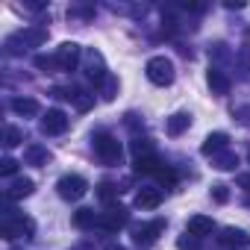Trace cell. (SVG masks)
I'll use <instances>...</instances> for the list:
<instances>
[{
	"mask_svg": "<svg viewBox=\"0 0 250 250\" xmlns=\"http://www.w3.org/2000/svg\"><path fill=\"white\" fill-rule=\"evenodd\" d=\"M145 71H147V80H150L153 85H171V83H174V62H171L168 56H153V59H147Z\"/></svg>",
	"mask_w": 250,
	"mask_h": 250,
	"instance_id": "obj_1",
	"label": "cell"
},
{
	"mask_svg": "<svg viewBox=\"0 0 250 250\" xmlns=\"http://www.w3.org/2000/svg\"><path fill=\"white\" fill-rule=\"evenodd\" d=\"M36 232V221L33 218H24V215H15V218H6L3 224H0V235H3V238H30Z\"/></svg>",
	"mask_w": 250,
	"mask_h": 250,
	"instance_id": "obj_2",
	"label": "cell"
},
{
	"mask_svg": "<svg viewBox=\"0 0 250 250\" xmlns=\"http://www.w3.org/2000/svg\"><path fill=\"white\" fill-rule=\"evenodd\" d=\"M94 153H97L106 165H118V162H121V145H118V139L109 136V133H97V136H94Z\"/></svg>",
	"mask_w": 250,
	"mask_h": 250,
	"instance_id": "obj_3",
	"label": "cell"
},
{
	"mask_svg": "<svg viewBox=\"0 0 250 250\" xmlns=\"http://www.w3.org/2000/svg\"><path fill=\"white\" fill-rule=\"evenodd\" d=\"M56 188H59V197H62V200H80V197L88 191V183H85L80 174H65V177L56 183Z\"/></svg>",
	"mask_w": 250,
	"mask_h": 250,
	"instance_id": "obj_4",
	"label": "cell"
},
{
	"mask_svg": "<svg viewBox=\"0 0 250 250\" xmlns=\"http://www.w3.org/2000/svg\"><path fill=\"white\" fill-rule=\"evenodd\" d=\"M68 115L62 112V109H47L44 112V118H42V133H47V136H62L65 130H68Z\"/></svg>",
	"mask_w": 250,
	"mask_h": 250,
	"instance_id": "obj_5",
	"label": "cell"
},
{
	"mask_svg": "<svg viewBox=\"0 0 250 250\" xmlns=\"http://www.w3.org/2000/svg\"><path fill=\"white\" fill-rule=\"evenodd\" d=\"M127 221H130V215H127V209H124V206H109V212H103L97 224L106 232H118L121 227H127Z\"/></svg>",
	"mask_w": 250,
	"mask_h": 250,
	"instance_id": "obj_6",
	"label": "cell"
},
{
	"mask_svg": "<svg viewBox=\"0 0 250 250\" xmlns=\"http://www.w3.org/2000/svg\"><path fill=\"white\" fill-rule=\"evenodd\" d=\"M56 62H59V71H74L77 62H80V44L65 42V44L56 50Z\"/></svg>",
	"mask_w": 250,
	"mask_h": 250,
	"instance_id": "obj_7",
	"label": "cell"
},
{
	"mask_svg": "<svg viewBox=\"0 0 250 250\" xmlns=\"http://www.w3.org/2000/svg\"><path fill=\"white\" fill-rule=\"evenodd\" d=\"M159 232H165V221L162 218H156V221H150L145 227H136V241L139 244H150V241L159 238Z\"/></svg>",
	"mask_w": 250,
	"mask_h": 250,
	"instance_id": "obj_8",
	"label": "cell"
},
{
	"mask_svg": "<svg viewBox=\"0 0 250 250\" xmlns=\"http://www.w3.org/2000/svg\"><path fill=\"white\" fill-rule=\"evenodd\" d=\"M218 238H221V244H224V247H238V250L250 244V235H247L244 229H235V227H227Z\"/></svg>",
	"mask_w": 250,
	"mask_h": 250,
	"instance_id": "obj_9",
	"label": "cell"
},
{
	"mask_svg": "<svg viewBox=\"0 0 250 250\" xmlns=\"http://www.w3.org/2000/svg\"><path fill=\"white\" fill-rule=\"evenodd\" d=\"M206 83H209V88H212V94H221V97H224V94H229V85H232V83H229V77H227L224 71H215V68L209 71V77H206Z\"/></svg>",
	"mask_w": 250,
	"mask_h": 250,
	"instance_id": "obj_10",
	"label": "cell"
},
{
	"mask_svg": "<svg viewBox=\"0 0 250 250\" xmlns=\"http://www.w3.org/2000/svg\"><path fill=\"white\" fill-rule=\"evenodd\" d=\"M227 142H229V139H227V133H212V136L203 142V147H200V150H203V156H218V153H224V150H227Z\"/></svg>",
	"mask_w": 250,
	"mask_h": 250,
	"instance_id": "obj_11",
	"label": "cell"
},
{
	"mask_svg": "<svg viewBox=\"0 0 250 250\" xmlns=\"http://www.w3.org/2000/svg\"><path fill=\"white\" fill-rule=\"evenodd\" d=\"M212 227H215V224H212V218H206V215H194V218H188L186 232L200 238V235H209V232H212Z\"/></svg>",
	"mask_w": 250,
	"mask_h": 250,
	"instance_id": "obj_12",
	"label": "cell"
},
{
	"mask_svg": "<svg viewBox=\"0 0 250 250\" xmlns=\"http://www.w3.org/2000/svg\"><path fill=\"white\" fill-rule=\"evenodd\" d=\"M33 188H36V183L27 180V177H21V180H15V183L6 188V197H9V200H21V197H30Z\"/></svg>",
	"mask_w": 250,
	"mask_h": 250,
	"instance_id": "obj_13",
	"label": "cell"
},
{
	"mask_svg": "<svg viewBox=\"0 0 250 250\" xmlns=\"http://www.w3.org/2000/svg\"><path fill=\"white\" fill-rule=\"evenodd\" d=\"M159 203H162V191L159 188H142L136 194V206L139 209H156Z\"/></svg>",
	"mask_w": 250,
	"mask_h": 250,
	"instance_id": "obj_14",
	"label": "cell"
},
{
	"mask_svg": "<svg viewBox=\"0 0 250 250\" xmlns=\"http://www.w3.org/2000/svg\"><path fill=\"white\" fill-rule=\"evenodd\" d=\"M188 124H191V118H188L186 112H177V115H171V118H168L165 130H168V136H183V133L188 130Z\"/></svg>",
	"mask_w": 250,
	"mask_h": 250,
	"instance_id": "obj_15",
	"label": "cell"
},
{
	"mask_svg": "<svg viewBox=\"0 0 250 250\" xmlns=\"http://www.w3.org/2000/svg\"><path fill=\"white\" fill-rule=\"evenodd\" d=\"M15 39H18V42H24V44H30V47H39V44H44V42H47V30H42V27H30V30L18 33Z\"/></svg>",
	"mask_w": 250,
	"mask_h": 250,
	"instance_id": "obj_16",
	"label": "cell"
},
{
	"mask_svg": "<svg viewBox=\"0 0 250 250\" xmlns=\"http://www.w3.org/2000/svg\"><path fill=\"white\" fill-rule=\"evenodd\" d=\"M24 159H27V165H47L50 162V153L44 150V147H39V145H30L27 150H24Z\"/></svg>",
	"mask_w": 250,
	"mask_h": 250,
	"instance_id": "obj_17",
	"label": "cell"
},
{
	"mask_svg": "<svg viewBox=\"0 0 250 250\" xmlns=\"http://www.w3.org/2000/svg\"><path fill=\"white\" fill-rule=\"evenodd\" d=\"M12 112H18V115H39V100H33V97H15L12 100Z\"/></svg>",
	"mask_w": 250,
	"mask_h": 250,
	"instance_id": "obj_18",
	"label": "cell"
},
{
	"mask_svg": "<svg viewBox=\"0 0 250 250\" xmlns=\"http://www.w3.org/2000/svg\"><path fill=\"white\" fill-rule=\"evenodd\" d=\"M159 168H162V165H159L156 156H142V159L133 162V171H136V174H153V177H156Z\"/></svg>",
	"mask_w": 250,
	"mask_h": 250,
	"instance_id": "obj_19",
	"label": "cell"
},
{
	"mask_svg": "<svg viewBox=\"0 0 250 250\" xmlns=\"http://www.w3.org/2000/svg\"><path fill=\"white\" fill-rule=\"evenodd\" d=\"M97 221H100V215H94V209H77V212H74V224H77L80 229L94 227Z\"/></svg>",
	"mask_w": 250,
	"mask_h": 250,
	"instance_id": "obj_20",
	"label": "cell"
},
{
	"mask_svg": "<svg viewBox=\"0 0 250 250\" xmlns=\"http://www.w3.org/2000/svg\"><path fill=\"white\" fill-rule=\"evenodd\" d=\"M212 162H215V168H218V171H232V168L238 165V156H235V153H229V150H224V153L212 156Z\"/></svg>",
	"mask_w": 250,
	"mask_h": 250,
	"instance_id": "obj_21",
	"label": "cell"
},
{
	"mask_svg": "<svg viewBox=\"0 0 250 250\" xmlns=\"http://www.w3.org/2000/svg\"><path fill=\"white\" fill-rule=\"evenodd\" d=\"M3 145H6V147H18V145H24V130H18V127H6V133H3Z\"/></svg>",
	"mask_w": 250,
	"mask_h": 250,
	"instance_id": "obj_22",
	"label": "cell"
},
{
	"mask_svg": "<svg viewBox=\"0 0 250 250\" xmlns=\"http://www.w3.org/2000/svg\"><path fill=\"white\" fill-rule=\"evenodd\" d=\"M118 191H121V188H118L115 183H100V186H97V197H100L103 203H112V200L118 197Z\"/></svg>",
	"mask_w": 250,
	"mask_h": 250,
	"instance_id": "obj_23",
	"label": "cell"
},
{
	"mask_svg": "<svg viewBox=\"0 0 250 250\" xmlns=\"http://www.w3.org/2000/svg\"><path fill=\"white\" fill-rule=\"evenodd\" d=\"M130 150H133V156H136V159H142V156H153V147H150V142H147V139H136V142L130 145Z\"/></svg>",
	"mask_w": 250,
	"mask_h": 250,
	"instance_id": "obj_24",
	"label": "cell"
},
{
	"mask_svg": "<svg viewBox=\"0 0 250 250\" xmlns=\"http://www.w3.org/2000/svg\"><path fill=\"white\" fill-rule=\"evenodd\" d=\"M36 68H39V71H47V74H50V71H59L56 53H53V56H44V53H42V56H36Z\"/></svg>",
	"mask_w": 250,
	"mask_h": 250,
	"instance_id": "obj_25",
	"label": "cell"
},
{
	"mask_svg": "<svg viewBox=\"0 0 250 250\" xmlns=\"http://www.w3.org/2000/svg\"><path fill=\"white\" fill-rule=\"evenodd\" d=\"M74 106H77L80 112H88V109L94 106V94H88V91H77V94H74Z\"/></svg>",
	"mask_w": 250,
	"mask_h": 250,
	"instance_id": "obj_26",
	"label": "cell"
},
{
	"mask_svg": "<svg viewBox=\"0 0 250 250\" xmlns=\"http://www.w3.org/2000/svg\"><path fill=\"white\" fill-rule=\"evenodd\" d=\"M115 91H118V80H115V77H106V80H103V100H112Z\"/></svg>",
	"mask_w": 250,
	"mask_h": 250,
	"instance_id": "obj_27",
	"label": "cell"
},
{
	"mask_svg": "<svg viewBox=\"0 0 250 250\" xmlns=\"http://www.w3.org/2000/svg\"><path fill=\"white\" fill-rule=\"evenodd\" d=\"M156 180L165 183V186H174V183H177V174H174L171 168H159V171H156Z\"/></svg>",
	"mask_w": 250,
	"mask_h": 250,
	"instance_id": "obj_28",
	"label": "cell"
},
{
	"mask_svg": "<svg viewBox=\"0 0 250 250\" xmlns=\"http://www.w3.org/2000/svg\"><path fill=\"white\" fill-rule=\"evenodd\" d=\"M180 250H200V244H197V235H183L180 238Z\"/></svg>",
	"mask_w": 250,
	"mask_h": 250,
	"instance_id": "obj_29",
	"label": "cell"
},
{
	"mask_svg": "<svg viewBox=\"0 0 250 250\" xmlns=\"http://www.w3.org/2000/svg\"><path fill=\"white\" fill-rule=\"evenodd\" d=\"M18 171V162L15 159H3V162H0V174H3V177H12Z\"/></svg>",
	"mask_w": 250,
	"mask_h": 250,
	"instance_id": "obj_30",
	"label": "cell"
},
{
	"mask_svg": "<svg viewBox=\"0 0 250 250\" xmlns=\"http://www.w3.org/2000/svg\"><path fill=\"white\" fill-rule=\"evenodd\" d=\"M212 197H215L218 203H227V200H229V191H227V186H215V188H212Z\"/></svg>",
	"mask_w": 250,
	"mask_h": 250,
	"instance_id": "obj_31",
	"label": "cell"
},
{
	"mask_svg": "<svg viewBox=\"0 0 250 250\" xmlns=\"http://www.w3.org/2000/svg\"><path fill=\"white\" fill-rule=\"evenodd\" d=\"M183 9H188V12H203L206 6H203V3H188V0H186V3H183Z\"/></svg>",
	"mask_w": 250,
	"mask_h": 250,
	"instance_id": "obj_32",
	"label": "cell"
},
{
	"mask_svg": "<svg viewBox=\"0 0 250 250\" xmlns=\"http://www.w3.org/2000/svg\"><path fill=\"white\" fill-rule=\"evenodd\" d=\"M238 186H244V188H250V174H244V177H238Z\"/></svg>",
	"mask_w": 250,
	"mask_h": 250,
	"instance_id": "obj_33",
	"label": "cell"
},
{
	"mask_svg": "<svg viewBox=\"0 0 250 250\" xmlns=\"http://www.w3.org/2000/svg\"><path fill=\"white\" fill-rule=\"evenodd\" d=\"M106 250H124V247H121V244H109Z\"/></svg>",
	"mask_w": 250,
	"mask_h": 250,
	"instance_id": "obj_34",
	"label": "cell"
},
{
	"mask_svg": "<svg viewBox=\"0 0 250 250\" xmlns=\"http://www.w3.org/2000/svg\"><path fill=\"white\" fill-rule=\"evenodd\" d=\"M12 250H21V247H12Z\"/></svg>",
	"mask_w": 250,
	"mask_h": 250,
	"instance_id": "obj_35",
	"label": "cell"
},
{
	"mask_svg": "<svg viewBox=\"0 0 250 250\" xmlns=\"http://www.w3.org/2000/svg\"><path fill=\"white\" fill-rule=\"evenodd\" d=\"M247 162H250V153H247Z\"/></svg>",
	"mask_w": 250,
	"mask_h": 250,
	"instance_id": "obj_36",
	"label": "cell"
}]
</instances>
